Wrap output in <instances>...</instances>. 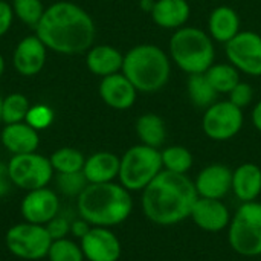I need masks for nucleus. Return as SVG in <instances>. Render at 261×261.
Segmentation results:
<instances>
[{"label": "nucleus", "instance_id": "nucleus-4", "mask_svg": "<svg viewBox=\"0 0 261 261\" xmlns=\"http://www.w3.org/2000/svg\"><path fill=\"white\" fill-rule=\"evenodd\" d=\"M171 58L158 44H136L124 54L122 73L141 93L162 90L171 76Z\"/></svg>", "mask_w": 261, "mask_h": 261}, {"label": "nucleus", "instance_id": "nucleus-17", "mask_svg": "<svg viewBox=\"0 0 261 261\" xmlns=\"http://www.w3.org/2000/svg\"><path fill=\"white\" fill-rule=\"evenodd\" d=\"M98 92L104 104L115 110H128L133 107L139 93L122 72L101 78Z\"/></svg>", "mask_w": 261, "mask_h": 261}, {"label": "nucleus", "instance_id": "nucleus-5", "mask_svg": "<svg viewBox=\"0 0 261 261\" xmlns=\"http://www.w3.org/2000/svg\"><path fill=\"white\" fill-rule=\"evenodd\" d=\"M168 55L187 75L205 73L216 61L214 40L200 28L184 26L170 37Z\"/></svg>", "mask_w": 261, "mask_h": 261}, {"label": "nucleus", "instance_id": "nucleus-13", "mask_svg": "<svg viewBox=\"0 0 261 261\" xmlns=\"http://www.w3.org/2000/svg\"><path fill=\"white\" fill-rule=\"evenodd\" d=\"M21 216L26 222L35 225H46L60 213V199L55 191L47 187L28 191L20 206Z\"/></svg>", "mask_w": 261, "mask_h": 261}, {"label": "nucleus", "instance_id": "nucleus-36", "mask_svg": "<svg viewBox=\"0 0 261 261\" xmlns=\"http://www.w3.org/2000/svg\"><path fill=\"white\" fill-rule=\"evenodd\" d=\"M14 11L11 3H8L6 0H0V38L8 34V31L12 26L14 21Z\"/></svg>", "mask_w": 261, "mask_h": 261}, {"label": "nucleus", "instance_id": "nucleus-41", "mask_svg": "<svg viewBox=\"0 0 261 261\" xmlns=\"http://www.w3.org/2000/svg\"><path fill=\"white\" fill-rule=\"evenodd\" d=\"M3 73H5V58H3V55L0 54V78L3 76Z\"/></svg>", "mask_w": 261, "mask_h": 261}, {"label": "nucleus", "instance_id": "nucleus-18", "mask_svg": "<svg viewBox=\"0 0 261 261\" xmlns=\"http://www.w3.org/2000/svg\"><path fill=\"white\" fill-rule=\"evenodd\" d=\"M150 15L159 28L177 31L187 26L191 17V6L188 0H154Z\"/></svg>", "mask_w": 261, "mask_h": 261}, {"label": "nucleus", "instance_id": "nucleus-26", "mask_svg": "<svg viewBox=\"0 0 261 261\" xmlns=\"http://www.w3.org/2000/svg\"><path fill=\"white\" fill-rule=\"evenodd\" d=\"M205 75L219 95H222V93L228 95L242 81L240 72L229 61L228 63H214L205 72Z\"/></svg>", "mask_w": 261, "mask_h": 261}, {"label": "nucleus", "instance_id": "nucleus-34", "mask_svg": "<svg viewBox=\"0 0 261 261\" xmlns=\"http://www.w3.org/2000/svg\"><path fill=\"white\" fill-rule=\"evenodd\" d=\"M228 99L232 102V104H236L237 107H240V109H245V107H248L251 102H252V99H254V89H252V86L251 84H248V83H245V81H240L229 93H228Z\"/></svg>", "mask_w": 261, "mask_h": 261}, {"label": "nucleus", "instance_id": "nucleus-32", "mask_svg": "<svg viewBox=\"0 0 261 261\" xmlns=\"http://www.w3.org/2000/svg\"><path fill=\"white\" fill-rule=\"evenodd\" d=\"M55 182H57V187H58L60 193L64 194V196H69V197H72V196L78 197L84 191V188L89 185V182H87L83 171L57 173Z\"/></svg>", "mask_w": 261, "mask_h": 261}, {"label": "nucleus", "instance_id": "nucleus-23", "mask_svg": "<svg viewBox=\"0 0 261 261\" xmlns=\"http://www.w3.org/2000/svg\"><path fill=\"white\" fill-rule=\"evenodd\" d=\"M239 200L254 202L261 194V168L257 164L246 162L232 171V190Z\"/></svg>", "mask_w": 261, "mask_h": 261}, {"label": "nucleus", "instance_id": "nucleus-9", "mask_svg": "<svg viewBox=\"0 0 261 261\" xmlns=\"http://www.w3.org/2000/svg\"><path fill=\"white\" fill-rule=\"evenodd\" d=\"M8 171L12 185L26 191L47 187L55 173L49 158L37 151L14 154L8 162Z\"/></svg>", "mask_w": 261, "mask_h": 261}, {"label": "nucleus", "instance_id": "nucleus-38", "mask_svg": "<svg viewBox=\"0 0 261 261\" xmlns=\"http://www.w3.org/2000/svg\"><path fill=\"white\" fill-rule=\"evenodd\" d=\"M90 228H92V225H89L84 219H80V220H75L70 223V232L80 240L90 231Z\"/></svg>", "mask_w": 261, "mask_h": 261}, {"label": "nucleus", "instance_id": "nucleus-37", "mask_svg": "<svg viewBox=\"0 0 261 261\" xmlns=\"http://www.w3.org/2000/svg\"><path fill=\"white\" fill-rule=\"evenodd\" d=\"M11 177H9V171H8V164L0 162V197L6 196L11 190Z\"/></svg>", "mask_w": 261, "mask_h": 261}, {"label": "nucleus", "instance_id": "nucleus-35", "mask_svg": "<svg viewBox=\"0 0 261 261\" xmlns=\"http://www.w3.org/2000/svg\"><path fill=\"white\" fill-rule=\"evenodd\" d=\"M50 239L52 240H60V239H66L67 234L70 232V223L66 217L63 216H57L54 217L49 223L44 225Z\"/></svg>", "mask_w": 261, "mask_h": 261}, {"label": "nucleus", "instance_id": "nucleus-12", "mask_svg": "<svg viewBox=\"0 0 261 261\" xmlns=\"http://www.w3.org/2000/svg\"><path fill=\"white\" fill-rule=\"evenodd\" d=\"M80 246L87 261H118L122 252L116 234L104 226H92L80 240Z\"/></svg>", "mask_w": 261, "mask_h": 261}, {"label": "nucleus", "instance_id": "nucleus-21", "mask_svg": "<svg viewBox=\"0 0 261 261\" xmlns=\"http://www.w3.org/2000/svg\"><path fill=\"white\" fill-rule=\"evenodd\" d=\"M208 34L214 41L226 44L231 41L242 29L239 12L226 5H220L214 8L208 15Z\"/></svg>", "mask_w": 261, "mask_h": 261}, {"label": "nucleus", "instance_id": "nucleus-11", "mask_svg": "<svg viewBox=\"0 0 261 261\" xmlns=\"http://www.w3.org/2000/svg\"><path fill=\"white\" fill-rule=\"evenodd\" d=\"M228 61L240 73L248 76H261V35L254 31H240L225 44Z\"/></svg>", "mask_w": 261, "mask_h": 261}, {"label": "nucleus", "instance_id": "nucleus-22", "mask_svg": "<svg viewBox=\"0 0 261 261\" xmlns=\"http://www.w3.org/2000/svg\"><path fill=\"white\" fill-rule=\"evenodd\" d=\"M121 158L110 151H98L86 158L83 173L89 184L113 182L119 174Z\"/></svg>", "mask_w": 261, "mask_h": 261}, {"label": "nucleus", "instance_id": "nucleus-28", "mask_svg": "<svg viewBox=\"0 0 261 261\" xmlns=\"http://www.w3.org/2000/svg\"><path fill=\"white\" fill-rule=\"evenodd\" d=\"M55 173H76L83 171L86 158L84 154L72 147H63L55 150L49 158Z\"/></svg>", "mask_w": 261, "mask_h": 261}, {"label": "nucleus", "instance_id": "nucleus-7", "mask_svg": "<svg viewBox=\"0 0 261 261\" xmlns=\"http://www.w3.org/2000/svg\"><path fill=\"white\" fill-rule=\"evenodd\" d=\"M231 249L242 257L261 255V203L245 202L231 217L228 226Z\"/></svg>", "mask_w": 261, "mask_h": 261}, {"label": "nucleus", "instance_id": "nucleus-24", "mask_svg": "<svg viewBox=\"0 0 261 261\" xmlns=\"http://www.w3.org/2000/svg\"><path fill=\"white\" fill-rule=\"evenodd\" d=\"M136 135L141 144L159 148L164 145L167 139V125L165 121L156 113H144L135 122Z\"/></svg>", "mask_w": 261, "mask_h": 261}, {"label": "nucleus", "instance_id": "nucleus-42", "mask_svg": "<svg viewBox=\"0 0 261 261\" xmlns=\"http://www.w3.org/2000/svg\"><path fill=\"white\" fill-rule=\"evenodd\" d=\"M2 102H3V98L0 96V122H2Z\"/></svg>", "mask_w": 261, "mask_h": 261}, {"label": "nucleus", "instance_id": "nucleus-2", "mask_svg": "<svg viewBox=\"0 0 261 261\" xmlns=\"http://www.w3.org/2000/svg\"><path fill=\"white\" fill-rule=\"evenodd\" d=\"M197 197L194 180L187 174L162 170L142 190V213L154 225L173 226L190 217Z\"/></svg>", "mask_w": 261, "mask_h": 261}, {"label": "nucleus", "instance_id": "nucleus-39", "mask_svg": "<svg viewBox=\"0 0 261 261\" xmlns=\"http://www.w3.org/2000/svg\"><path fill=\"white\" fill-rule=\"evenodd\" d=\"M251 121H252V125L261 133V99L254 106L251 112Z\"/></svg>", "mask_w": 261, "mask_h": 261}, {"label": "nucleus", "instance_id": "nucleus-10", "mask_svg": "<svg viewBox=\"0 0 261 261\" xmlns=\"http://www.w3.org/2000/svg\"><path fill=\"white\" fill-rule=\"evenodd\" d=\"M245 124L243 109L232 104L229 99L216 101L213 106L203 110L202 130L206 138L223 142L236 138Z\"/></svg>", "mask_w": 261, "mask_h": 261}, {"label": "nucleus", "instance_id": "nucleus-6", "mask_svg": "<svg viewBox=\"0 0 261 261\" xmlns=\"http://www.w3.org/2000/svg\"><path fill=\"white\" fill-rule=\"evenodd\" d=\"M162 170L161 150L138 144L122 154L118 179L130 193L142 191Z\"/></svg>", "mask_w": 261, "mask_h": 261}, {"label": "nucleus", "instance_id": "nucleus-14", "mask_svg": "<svg viewBox=\"0 0 261 261\" xmlns=\"http://www.w3.org/2000/svg\"><path fill=\"white\" fill-rule=\"evenodd\" d=\"M47 50L49 49L38 38L37 34L21 38L14 49V55H12L14 69L21 76L38 75L46 64Z\"/></svg>", "mask_w": 261, "mask_h": 261}, {"label": "nucleus", "instance_id": "nucleus-31", "mask_svg": "<svg viewBox=\"0 0 261 261\" xmlns=\"http://www.w3.org/2000/svg\"><path fill=\"white\" fill-rule=\"evenodd\" d=\"M49 261H84V254L80 245L69 239L52 240L47 252Z\"/></svg>", "mask_w": 261, "mask_h": 261}, {"label": "nucleus", "instance_id": "nucleus-27", "mask_svg": "<svg viewBox=\"0 0 261 261\" xmlns=\"http://www.w3.org/2000/svg\"><path fill=\"white\" fill-rule=\"evenodd\" d=\"M161 159L164 170L177 174H187L194 164L193 153L184 145L165 147L164 150H161Z\"/></svg>", "mask_w": 261, "mask_h": 261}, {"label": "nucleus", "instance_id": "nucleus-16", "mask_svg": "<svg viewBox=\"0 0 261 261\" xmlns=\"http://www.w3.org/2000/svg\"><path fill=\"white\" fill-rule=\"evenodd\" d=\"M194 187L199 197L222 200L232 190V170L223 164H210L199 171Z\"/></svg>", "mask_w": 261, "mask_h": 261}, {"label": "nucleus", "instance_id": "nucleus-29", "mask_svg": "<svg viewBox=\"0 0 261 261\" xmlns=\"http://www.w3.org/2000/svg\"><path fill=\"white\" fill-rule=\"evenodd\" d=\"M29 109L31 104L23 93H9L8 96L3 98L2 102V122L5 125L24 122Z\"/></svg>", "mask_w": 261, "mask_h": 261}, {"label": "nucleus", "instance_id": "nucleus-20", "mask_svg": "<svg viewBox=\"0 0 261 261\" xmlns=\"http://www.w3.org/2000/svg\"><path fill=\"white\" fill-rule=\"evenodd\" d=\"M0 141L3 147L14 156V154H24L37 151L40 145L38 132L31 127L28 122H17L8 124L3 127Z\"/></svg>", "mask_w": 261, "mask_h": 261}, {"label": "nucleus", "instance_id": "nucleus-40", "mask_svg": "<svg viewBox=\"0 0 261 261\" xmlns=\"http://www.w3.org/2000/svg\"><path fill=\"white\" fill-rule=\"evenodd\" d=\"M153 5H154V0H141V9L142 11H145V12H151V9H153Z\"/></svg>", "mask_w": 261, "mask_h": 261}, {"label": "nucleus", "instance_id": "nucleus-30", "mask_svg": "<svg viewBox=\"0 0 261 261\" xmlns=\"http://www.w3.org/2000/svg\"><path fill=\"white\" fill-rule=\"evenodd\" d=\"M11 6L14 15L32 29H37L46 9L41 0H12Z\"/></svg>", "mask_w": 261, "mask_h": 261}, {"label": "nucleus", "instance_id": "nucleus-8", "mask_svg": "<svg viewBox=\"0 0 261 261\" xmlns=\"http://www.w3.org/2000/svg\"><path fill=\"white\" fill-rule=\"evenodd\" d=\"M5 242L12 255L26 261H37L47 257L49 248L52 245V239L46 226L29 222H23L9 228Z\"/></svg>", "mask_w": 261, "mask_h": 261}, {"label": "nucleus", "instance_id": "nucleus-19", "mask_svg": "<svg viewBox=\"0 0 261 261\" xmlns=\"http://www.w3.org/2000/svg\"><path fill=\"white\" fill-rule=\"evenodd\" d=\"M124 64V54L110 44H93L86 52V66L87 69L99 76H109L113 73H119Z\"/></svg>", "mask_w": 261, "mask_h": 261}, {"label": "nucleus", "instance_id": "nucleus-3", "mask_svg": "<svg viewBox=\"0 0 261 261\" xmlns=\"http://www.w3.org/2000/svg\"><path fill=\"white\" fill-rule=\"evenodd\" d=\"M78 213L92 226H116L133 211L130 191L121 184H89L78 196Z\"/></svg>", "mask_w": 261, "mask_h": 261}, {"label": "nucleus", "instance_id": "nucleus-15", "mask_svg": "<svg viewBox=\"0 0 261 261\" xmlns=\"http://www.w3.org/2000/svg\"><path fill=\"white\" fill-rule=\"evenodd\" d=\"M190 219L202 231L216 234L223 229H228L231 222V214L228 206L222 200L197 197V200L191 208Z\"/></svg>", "mask_w": 261, "mask_h": 261}, {"label": "nucleus", "instance_id": "nucleus-25", "mask_svg": "<svg viewBox=\"0 0 261 261\" xmlns=\"http://www.w3.org/2000/svg\"><path fill=\"white\" fill-rule=\"evenodd\" d=\"M187 92L188 98L193 102L194 107L197 109H208L217 101L219 93L214 90L211 83L208 81L205 73H196V75H188L187 80Z\"/></svg>", "mask_w": 261, "mask_h": 261}, {"label": "nucleus", "instance_id": "nucleus-33", "mask_svg": "<svg viewBox=\"0 0 261 261\" xmlns=\"http://www.w3.org/2000/svg\"><path fill=\"white\" fill-rule=\"evenodd\" d=\"M54 121V112L49 106L46 104H37V106H31L26 121L31 127H34L37 132L47 128Z\"/></svg>", "mask_w": 261, "mask_h": 261}, {"label": "nucleus", "instance_id": "nucleus-1", "mask_svg": "<svg viewBox=\"0 0 261 261\" xmlns=\"http://www.w3.org/2000/svg\"><path fill=\"white\" fill-rule=\"evenodd\" d=\"M35 34L52 52L80 55L93 46L96 26L81 6L61 0L44 9Z\"/></svg>", "mask_w": 261, "mask_h": 261}]
</instances>
